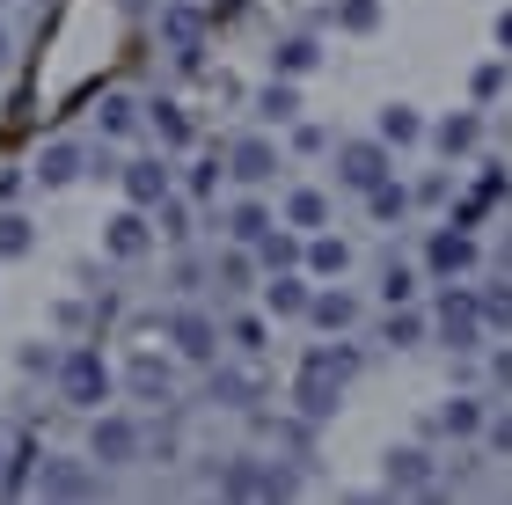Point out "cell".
<instances>
[{
  "instance_id": "obj_1",
  "label": "cell",
  "mask_w": 512,
  "mask_h": 505,
  "mask_svg": "<svg viewBox=\"0 0 512 505\" xmlns=\"http://www.w3.org/2000/svg\"><path fill=\"white\" fill-rule=\"evenodd\" d=\"M352 374H359L352 344H308V352H300V374H293V410L308 425L330 418V410L344 403V388H352Z\"/></svg>"
},
{
  "instance_id": "obj_2",
  "label": "cell",
  "mask_w": 512,
  "mask_h": 505,
  "mask_svg": "<svg viewBox=\"0 0 512 505\" xmlns=\"http://www.w3.org/2000/svg\"><path fill=\"white\" fill-rule=\"evenodd\" d=\"M213 491L220 498H293L300 476L278 469V462H264V454H227L220 476H213Z\"/></svg>"
},
{
  "instance_id": "obj_3",
  "label": "cell",
  "mask_w": 512,
  "mask_h": 505,
  "mask_svg": "<svg viewBox=\"0 0 512 505\" xmlns=\"http://www.w3.org/2000/svg\"><path fill=\"white\" fill-rule=\"evenodd\" d=\"M439 344L447 352H483V337H491V323H483V301H476V286H454L447 279V293H439Z\"/></svg>"
},
{
  "instance_id": "obj_4",
  "label": "cell",
  "mask_w": 512,
  "mask_h": 505,
  "mask_svg": "<svg viewBox=\"0 0 512 505\" xmlns=\"http://www.w3.org/2000/svg\"><path fill=\"white\" fill-rule=\"evenodd\" d=\"M88 454H96L103 469H132L139 454H147V425H139L132 410H96V425H88Z\"/></svg>"
},
{
  "instance_id": "obj_5",
  "label": "cell",
  "mask_w": 512,
  "mask_h": 505,
  "mask_svg": "<svg viewBox=\"0 0 512 505\" xmlns=\"http://www.w3.org/2000/svg\"><path fill=\"white\" fill-rule=\"evenodd\" d=\"M395 176V147L381 140H337V191H352V198H366L374 183H388Z\"/></svg>"
},
{
  "instance_id": "obj_6",
  "label": "cell",
  "mask_w": 512,
  "mask_h": 505,
  "mask_svg": "<svg viewBox=\"0 0 512 505\" xmlns=\"http://www.w3.org/2000/svg\"><path fill=\"white\" fill-rule=\"evenodd\" d=\"M59 396L74 403V410H103L110 403V366H103V352H88V344L59 352Z\"/></svg>"
},
{
  "instance_id": "obj_7",
  "label": "cell",
  "mask_w": 512,
  "mask_h": 505,
  "mask_svg": "<svg viewBox=\"0 0 512 505\" xmlns=\"http://www.w3.org/2000/svg\"><path fill=\"white\" fill-rule=\"evenodd\" d=\"M161 337H169V352L176 359H191V366H213L220 359V323H213V315H205V308H176L169 315V323H161Z\"/></svg>"
},
{
  "instance_id": "obj_8",
  "label": "cell",
  "mask_w": 512,
  "mask_h": 505,
  "mask_svg": "<svg viewBox=\"0 0 512 505\" xmlns=\"http://www.w3.org/2000/svg\"><path fill=\"white\" fill-rule=\"evenodd\" d=\"M381 491H388V498H432V491H439V462H432V447H388V462H381Z\"/></svg>"
},
{
  "instance_id": "obj_9",
  "label": "cell",
  "mask_w": 512,
  "mask_h": 505,
  "mask_svg": "<svg viewBox=\"0 0 512 505\" xmlns=\"http://www.w3.org/2000/svg\"><path fill=\"white\" fill-rule=\"evenodd\" d=\"M37 491H44V498H103V462H96V454H88V462L52 454V462L37 469Z\"/></svg>"
},
{
  "instance_id": "obj_10",
  "label": "cell",
  "mask_w": 512,
  "mask_h": 505,
  "mask_svg": "<svg viewBox=\"0 0 512 505\" xmlns=\"http://www.w3.org/2000/svg\"><path fill=\"white\" fill-rule=\"evenodd\" d=\"M278 140H264V132H249V140H235L227 147V176L242 183V191H264V183H278Z\"/></svg>"
},
{
  "instance_id": "obj_11",
  "label": "cell",
  "mask_w": 512,
  "mask_h": 505,
  "mask_svg": "<svg viewBox=\"0 0 512 505\" xmlns=\"http://www.w3.org/2000/svg\"><path fill=\"white\" fill-rule=\"evenodd\" d=\"M308 301H315V279L300 264H278L264 279V315H278V323H308Z\"/></svg>"
},
{
  "instance_id": "obj_12",
  "label": "cell",
  "mask_w": 512,
  "mask_h": 505,
  "mask_svg": "<svg viewBox=\"0 0 512 505\" xmlns=\"http://www.w3.org/2000/svg\"><path fill=\"white\" fill-rule=\"evenodd\" d=\"M154 242H161V227H154V213H147V205H125V213L103 227V249H110L118 264H139Z\"/></svg>"
},
{
  "instance_id": "obj_13",
  "label": "cell",
  "mask_w": 512,
  "mask_h": 505,
  "mask_svg": "<svg viewBox=\"0 0 512 505\" xmlns=\"http://www.w3.org/2000/svg\"><path fill=\"white\" fill-rule=\"evenodd\" d=\"M425 271H439V279H461V271H476V235H469V227H432Z\"/></svg>"
},
{
  "instance_id": "obj_14",
  "label": "cell",
  "mask_w": 512,
  "mask_h": 505,
  "mask_svg": "<svg viewBox=\"0 0 512 505\" xmlns=\"http://www.w3.org/2000/svg\"><path fill=\"white\" fill-rule=\"evenodd\" d=\"M118 183H125V205H147V213H154V205L176 191L169 162H154V154H139V162H125V169H118Z\"/></svg>"
},
{
  "instance_id": "obj_15",
  "label": "cell",
  "mask_w": 512,
  "mask_h": 505,
  "mask_svg": "<svg viewBox=\"0 0 512 505\" xmlns=\"http://www.w3.org/2000/svg\"><path fill=\"white\" fill-rule=\"evenodd\" d=\"M161 37H169V52L183 66H198V52H205V15L191 8V0H169V8H161Z\"/></svg>"
},
{
  "instance_id": "obj_16",
  "label": "cell",
  "mask_w": 512,
  "mask_h": 505,
  "mask_svg": "<svg viewBox=\"0 0 512 505\" xmlns=\"http://www.w3.org/2000/svg\"><path fill=\"white\" fill-rule=\"evenodd\" d=\"M359 293H344V286H315V301H308V323L322 337H344V330H359Z\"/></svg>"
},
{
  "instance_id": "obj_17",
  "label": "cell",
  "mask_w": 512,
  "mask_h": 505,
  "mask_svg": "<svg viewBox=\"0 0 512 505\" xmlns=\"http://www.w3.org/2000/svg\"><path fill=\"white\" fill-rule=\"evenodd\" d=\"M88 162H96V154H88L81 140H52V147H44L37 154V183H44V191H66V183H74V176H88Z\"/></svg>"
},
{
  "instance_id": "obj_18",
  "label": "cell",
  "mask_w": 512,
  "mask_h": 505,
  "mask_svg": "<svg viewBox=\"0 0 512 505\" xmlns=\"http://www.w3.org/2000/svg\"><path fill=\"white\" fill-rule=\"evenodd\" d=\"M330 213H337V205H330V191H315V183H293L286 205H278V220L300 227V235H322V227H330Z\"/></svg>"
},
{
  "instance_id": "obj_19",
  "label": "cell",
  "mask_w": 512,
  "mask_h": 505,
  "mask_svg": "<svg viewBox=\"0 0 512 505\" xmlns=\"http://www.w3.org/2000/svg\"><path fill=\"white\" fill-rule=\"evenodd\" d=\"M300 271H308V279H344V271H352V242L322 227V235L300 242Z\"/></svg>"
},
{
  "instance_id": "obj_20",
  "label": "cell",
  "mask_w": 512,
  "mask_h": 505,
  "mask_svg": "<svg viewBox=\"0 0 512 505\" xmlns=\"http://www.w3.org/2000/svg\"><path fill=\"white\" fill-rule=\"evenodd\" d=\"M271 227H278V213H271V205L249 191V198H235V205H227V227H220V235H227V242H249V249H256V242L271 235Z\"/></svg>"
},
{
  "instance_id": "obj_21",
  "label": "cell",
  "mask_w": 512,
  "mask_h": 505,
  "mask_svg": "<svg viewBox=\"0 0 512 505\" xmlns=\"http://www.w3.org/2000/svg\"><path fill=\"white\" fill-rule=\"evenodd\" d=\"M432 147L447 154V162H461V154H476V147H483V118H476V110H447V118L432 125Z\"/></svg>"
},
{
  "instance_id": "obj_22",
  "label": "cell",
  "mask_w": 512,
  "mask_h": 505,
  "mask_svg": "<svg viewBox=\"0 0 512 505\" xmlns=\"http://www.w3.org/2000/svg\"><path fill=\"white\" fill-rule=\"evenodd\" d=\"M447 440H483V425H491V403L483 396H454V403H439V418H432Z\"/></svg>"
},
{
  "instance_id": "obj_23",
  "label": "cell",
  "mask_w": 512,
  "mask_h": 505,
  "mask_svg": "<svg viewBox=\"0 0 512 505\" xmlns=\"http://www.w3.org/2000/svg\"><path fill=\"white\" fill-rule=\"evenodd\" d=\"M125 388H132L139 403H169L176 374H169V359H154V352H132V366H125Z\"/></svg>"
},
{
  "instance_id": "obj_24",
  "label": "cell",
  "mask_w": 512,
  "mask_h": 505,
  "mask_svg": "<svg viewBox=\"0 0 512 505\" xmlns=\"http://www.w3.org/2000/svg\"><path fill=\"white\" fill-rule=\"evenodd\" d=\"M256 264H264V257H256L249 242H227V249H220V264H213L220 293H249V286H256Z\"/></svg>"
},
{
  "instance_id": "obj_25",
  "label": "cell",
  "mask_w": 512,
  "mask_h": 505,
  "mask_svg": "<svg viewBox=\"0 0 512 505\" xmlns=\"http://www.w3.org/2000/svg\"><path fill=\"white\" fill-rule=\"evenodd\" d=\"M213 403L220 410H256V374H249V366H220L213 359Z\"/></svg>"
},
{
  "instance_id": "obj_26",
  "label": "cell",
  "mask_w": 512,
  "mask_h": 505,
  "mask_svg": "<svg viewBox=\"0 0 512 505\" xmlns=\"http://www.w3.org/2000/svg\"><path fill=\"white\" fill-rule=\"evenodd\" d=\"M96 125H103V140H139V125H147V103H132V96H103Z\"/></svg>"
},
{
  "instance_id": "obj_27",
  "label": "cell",
  "mask_w": 512,
  "mask_h": 505,
  "mask_svg": "<svg viewBox=\"0 0 512 505\" xmlns=\"http://www.w3.org/2000/svg\"><path fill=\"white\" fill-rule=\"evenodd\" d=\"M147 132L161 140V154H183V147H191V118H183L176 103H147Z\"/></svg>"
},
{
  "instance_id": "obj_28",
  "label": "cell",
  "mask_w": 512,
  "mask_h": 505,
  "mask_svg": "<svg viewBox=\"0 0 512 505\" xmlns=\"http://www.w3.org/2000/svg\"><path fill=\"white\" fill-rule=\"evenodd\" d=\"M374 132H381V140H388V147H417V140H425V132H432V125H425V118H417V110H410V103H388V110H381V118H374Z\"/></svg>"
},
{
  "instance_id": "obj_29",
  "label": "cell",
  "mask_w": 512,
  "mask_h": 505,
  "mask_svg": "<svg viewBox=\"0 0 512 505\" xmlns=\"http://www.w3.org/2000/svg\"><path fill=\"white\" fill-rule=\"evenodd\" d=\"M256 118H264V125H293L300 118V88L286 74H278L271 88H256Z\"/></svg>"
},
{
  "instance_id": "obj_30",
  "label": "cell",
  "mask_w": 512,
  "mask_h": 505,
  "mask_svg": "<svg viewBox=\"0 0 512 505\" xmlns=\"http://www.w3.org/2000/svg\"><path fill=\"white\" fill-rule=\"evenodd\" d=\"M476 301H483V323H491V337H512V271L491 286H476Z\"/></svg>"
},
{
  "instance_id": "obj_31",
  "label": "cell",
  "mask_w": 512,
  "mask_h": 505,
  "mask_svg": "<svg viewBox=\"0 0 512 505\" xmlns=\"http://www.w3.org/2000/svg\"><path fill=\"white\" fill-rule=\"evenodd\" d=\"M271 66H278L286 81H300V74H315V66H322V44H315V37H286V44L271 52Z\"/></svg>"
},
{
  "instance_id": "obj_32",
  "label": "cell",
  "mask_w": 512,
  "mask_h": 505,
  "mask_svg": "<svg viewBox=\"0 0 512 505\" xmlns=\"http://www.w3.org/2000/svg\"><path fill=\"white\" fill-rule=\"evenodd\" d=\"M425 315L417 308H388V323H381V344H395V352H410V344H425Z\"/></svg>"
},
{
  "instance_id": "obj_33",
  "label": "cell",
  "mask_w": 512,
  "mask_h": 505,
  "mask_svg": "<svg viewBox=\"0 0 512 505\" xmlns=\"http://www.w3.org/2000/svg\"><path fill=\"white\" fill-rule=\"evenodd\" d=\"M410 205H417V191H403V183H374V191H366V213H374V220H403L410 213Z\"/></svg>"
},
{
  "instance_id": "obj_34",
  "label": "cell",
  "mask_w": 512,
  "mask_h": 505,
  "mask_svg": "<svg viewBox=\"0 0 512 505\" xmlns=\"http://www.w3.org/2000/svg\"><path fill=\"white\" fill-rule=\"evenodd\" d=\"M381 301H388V308H410V301H417V271H410V264H395V257L381 264Z\"/></svg>"
},
{
  "instance_id": "obj_35",
  "label": "cell",
  "mask_w": 512,
  "mask_h": 505,
  "mask_svg": "<svg viewBox=\"0 0 512 505\" xmlns=\"http://www.w3.org/2000/svg\"><path fill=\"white\" fill-rule=\"evenodd\" d=\"M264 337H271V323H264V315H235V323H227V344H235L242 359H256V352H264Z\"/></svg>"
},
{
  "instance_id": "obj_36",
  "label": "cell",
  "mask_w": 512,
  "mask_h": 505,
  "mask_svg": "<svg viewBox=\"0 0 512 505\" xmlns=\"http://www.w3.org/2000/svg\"><path fill=\"white\" fill-rule=\"evenodd\" d=\"M30 220H22V213H0V264H15V257H30Z\"/></svg>"
},
{
  "instance_id": "obj_37",
  "label": "cell",
  "mask_w": 512,
  "mask_h": 505,
  "mask_svg": "<svg viewBox=\"0 0 512 505\" xmlns=\"http://www.w3.org/2000/svg\"><path fill=\"white\" fill-rule=\"evenodd\" d=\"M154 227H161V242H183V235H191V205L169 191V198L154 205Z\"/></svg>"
},
{
  "instance_id": "obj_38",
  "label": "cell",
  "mask_w": 512,
  "mask_h": 505,
  "mask_svg": "<svg viewBox=\"0 0 512 505\" xmlns=\"http://www.w3.org/2000/svg\"><path fill=\"white\" fill-rule=\"evenodd\" d=\"M337 22H344V30H374V22H381V0H344Z\"/></svg>"
},
{
  "instance_id": "obj_39",
  "label": "cell",
  "mask_w": 512,
  "mask_h": 505,
  "mask_svg": "<svg viewBox=\"0 0 512 505\" xmlns=\"http://www.w3.org/2000/svg\"><path fill=\"white\" fill-rule=\"evenodd\" d=\"M483 440H491L498 454H512V410H491V425H483Z\"/></svg>"
},
{
  "instance_id": "obj_40",
  "label": "cell",
  "mask_w": 512,
  "mask_h": 505,
  "mask_svg": "<svg viewBox=\"0 0 512 505\" xmlns=\"http://www.w3.org/2000/svg\"><path fill=\"white\" fill-rule=\"evenodd\" d=\"M293 147L300 154H322V147H330V132H322V125H293Z\"/></svg>"
},
{
  "instance_id": "obj_41",
  "label": "cell",
  "mask_w": 512,
  "mask_h": 505,
  "mask_svg": "<svg viewBox=\"0 0 512 505\" xmlns=\"http://www.w3.org/2000/svg\"><path fill=\"white\" fill-rule=\"evenodd\" d=\"M213 183H220V169H191V176H183V191H191V198H213Z\"/></svg>"
},
{
  "instance_id": "obj_42",
  "label": "cell",
  "mask_w": 512,
  "mask_h": 505,
  "mask_svg": "<svg viewBox=\"0 0 512 505\" xmlns=\"http://www.w3.org/2000/svg\"><path fill=\"white\" fill-rule=\"evenodd\" d=\"M491 374H498V388H512V352H491Z\"/></svg>"
},
{
  "instance_id": "obj_43",
  "label": "cell",
  "mask_w": 512,
  "mask_h": 505,
  "mask_svg": "<svg viewBox=\"0 0 512 505\" xmlns=\"http://www.w3.org/2000/svg\"><path fill=\"white\" fill-rule=\"evenodd\" d=\"M498 52H512V8L498 15Z\"/></svg>"
},
{
  "instance_id": "obj_44",
  "label": "cell",
  "mask_w": 512,
  "mask_h": 505,
  "mask_svg": "<svg viewBox=\"0 0 512 505\" xmlns=\"http://www.w3.org/2000/svg\"><path fill=\"white\" fill-rule=\"evenodd\" d=\"M8 52H15V44H8V22H0V66H8Z\"/></svg>"
},
{
  "instance_id": "obj_45",
  "label": "cell",
  "mask_w": 512,
  "mask_h": 505,
  "mask_svg": "<svg viewBox=\"0 0 512 505\" xmlns=\"http://www.w3.org/2000/svg\"><path fill=\"white\" fill-rule=\"evenodd\" d=\"M498 264H505V271H512V235H505V242H498Z\"/></svg>"
},
{
  "instance_id": "obj_46",
  "label": "cell",
  "mask_w": 512,
  "mask_h": 505,
  "mask_svg": "<svg viewBox=\"0 0 512 505\" xmlns=\"http://www.w3.org/2000/svg\"><path fill=\"white\" fill-rule=\"evenodd\" d=\"M0 484H8V440H0Z\"/></svg>"
}]
</instances>
